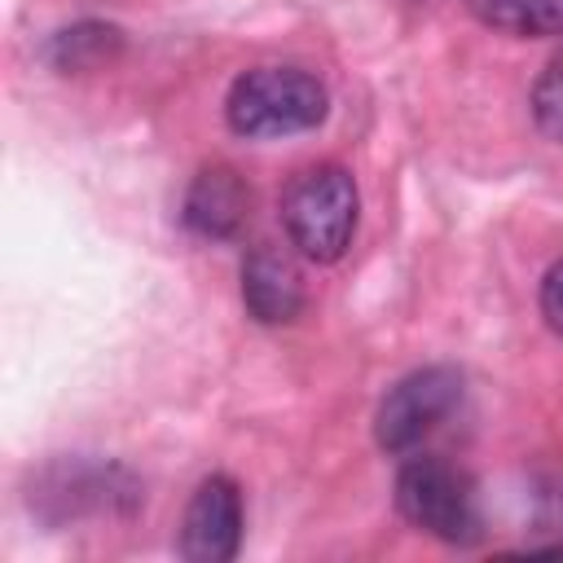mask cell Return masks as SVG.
Returning <instances> with one entry per match:
<instances>
[{
	"mask_svg": "<svg viewBox=\"0 0 563 563\" xmlns=\"http://www.w3.org/2000/svg\"><path fill=\"white\" fill-rule=\"evenodd\" d=\"M325 110H330V97L321 79L299 66H251L233 79L224 101L229 128L246 141L312 132L325 123Z\"/></svg>",
	"mask_w": 563,
	"mask_h": 563,
	"instance_id": "obj_1",
	"label": "cell"
},
{
	"mask_svg": "<svg viewBox=\"0 0 563 563\" xmlns=\"http://www.w3.org/2000/svg\"><path fill=\"white\" fill-rule=\"evenodd\" d=\"M356 211H361L356 180L339 163L303 167L282 194V229L290 246L317 264L343 260L356 233Z\"/></svg>",
	"mask_w": 563,
	"mask_h": 563,
	"instance_id": "obj_2",
	"label": "cell"
},
{
	"mask_svg": "<svg viewBox=\"0 0 563 563\" xmlns=\"http://www.w3.org/2000/svg\"><path fill=\"white\" fill-rule=\"evenodd\" d=\"M396 510L427 537L444 545L479 541V506L466 471L444 457H409L396 475Z\"/></svg>",
	"mask_w": 563,
	"mask_h": 563,
	"instance_id": "obj_3",
	"label": "cell"
},
{
	"mask_svg": "<svg viewBox=\"0 0 563 563\" xmlns=\"http://www.w3.org/2000/svg\"><path fill=\"white\" fill-rule=\"evenodd\" d=\"M462 400V369L453 365H422L405 374L374 413V440L387 453H409L418 449Z\"/></svg>",
	"mask_w": 563,
	"mask_h": 563,
	"instance_id": "obj_4",
	"label": "cell"
},
{
	"mask_svg": "<svg viewBox=\"0 0 563 563\" xmlns=\"http://www.w3.org/2000/svg\"><path fill=\"white\" fill-rule=\"evenodd\" d=\"M242 545V493L229 475H211L194 488L180 519V554L189 563H229Z\"/></svg>",
	"mask_w": 563,
	"mask_h": 563,
	"instance_id": "obj_5",
	"label": "cell"
},
{
	"mask_svg": "<svg viewBox=\"0 0 563 563\" xmlns=\"http://www.w3.org/2000/svg\"><path fill=\"white\" fill-rule=\"evenodd\" d=\"M242 303L260 325H286L303 312V277L277 246H255L242 264Z\"/></svg>",
	"mask_w": 563,
	"mask_h": 563,
	"instance_id": "obj_6",
	"label": "cell"
},
{
	"mask_svg": "<svg viewBox=\"0 0 563 563\" xmlns=\"http://www.w3.org/2000/svg\"><path fill=\"white\" fill-rule=\"evenodd\" d=\"M141 493L136 484L119 471V466H84V462H57L44 471V493H35L31 501H57V515L53 519H66V515H79L84 506L92 510H114V506H132Z\"/></svg>",
	"mask_w": 563,
	"mask_h": 563,
	"instance_id": "obj_7",
	"label": "cell"
},
{
	"mask_svg": "<svg viewBox=\"0 0 563 563\" xmlns=\"http://www.w3.org/2000/svg\"><path fill=\"white\" fill-rule=\"evenodd\" d=\"M246 211H251V189L224 163L202 167L185 194V224L198 238H233L246 224Z\"/></svg>",
	"mask_w": 563,
	"mask_h": 563,
	"instance_id": "obj_8",
	"label": "cell"
},
{
	"mask_svg": "<svg viewBox=\"0 0 563 563\" xmlns=\"http://www.w3.org/2000/svg\"><path fill=\"white\" fill-rule=\"evenodd\" d=\"M466 4L484 26L501 35H519V40L563 35V0H466Z\"/></svg>",
	"mask_w": 563,
	"mask_h": 563,
	"instance_id": "obj_9",
	"label": "cell"
},
{
	"mask_svg": "<svg viewBox=\"0 0 563 563\" xmlns=\"http://www.w3.org/2000/svg\"><path fill=\"white\" fill-rule=\"evenodd\" d=\"M110 48H119V31L101 26V22H84V26L62 31L48 53L62 70H84V66H97L101 57H110Z\"/></svg>",
	"mask_w": 563,
	"mask_h": 563,
	"instance_id": "obj_10",
	"label": "cell"
},
{
	"mask_svg": "<svg viewBox=\"0 0 563 563\" xmlns=\"http://www.w3.org/2000/svg\"><path fill=\"white\" fill-rule=\"evenodd\" d=\"M532 119L550 141L563 145V53H554L532 84Z\"/></svg>",
	"mask_w": 563,
	"mask_h": 563,
	"instance_id": "obj_11",
	"label": "cell"
},
{
	"mask_svg": "<svg viewBox=\"0 0 563 563\" xmlns=\"http://www.w3.org/2000/svg\"><path fill=\"white\" fill-rule=\"evenodd\" d=\"M541 317L563 339V260L550 264V273L541 277Z\"/></svg>",
	"mask_w": 563,
	"mask_h": 563,
	"instance_id": "obj_12",
	"label": "cell"
}]
</instances>
